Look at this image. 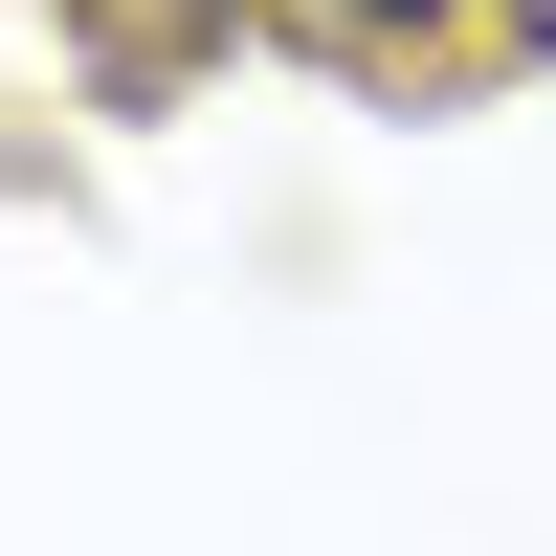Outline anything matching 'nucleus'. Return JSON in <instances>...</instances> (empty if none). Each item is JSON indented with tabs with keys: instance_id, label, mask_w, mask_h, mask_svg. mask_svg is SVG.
Here are the masks:
<instances>
[{
	"instance_id": "nucleus-1",
	"label": "nucleus",
	"mask_w": 556,
	"mask_h": 556,
	"mask_svg": "<svg viewBox=\"0 0 556 556\" xmlns=\"http://www.w3.org/2000/svg\"><path fill=\"white\" fill-rule=\"evenodd\" d=\"M290 23H334V45H445V23H490V0H290Z\"/></svg>"
},
{
	"instance_id": "nucleus-2",
	"label": "nucleus",
	"mask_w": 556,
	"mask_h": 556,
	"mask_svg": "<svg viewBox=\"0 0 556 556\" xmlns=\"http://www.w3.org/2000/svg\"><path fill=\"white\" fill-rule=\"evenodd\" d=\"M513 45H534V67H556V0H513Z\"/></svg>"
}]
</instances>
